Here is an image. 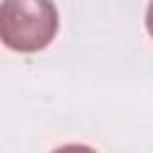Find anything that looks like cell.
Masks as SVG:
<instances>
[{
    "label": "cell",
    "instance_id": "2",
    "mask_svg": "<svg viewBox=\"0 0 153 153\" xmlns=\"http://www.w3.org/2000/svg\"><path fill=\"white\" fill-rule=\"evenodd\" d=\"M53 153H98V151L91 148V146H86V143H67V146L55 148Z\"/></svg>",
    "mask_w": 153,
    "mask_h": 153
},
{
    "label": "cell",
    "instance_id": "3",
    "mask_svg": "<svg viewBox=\"0 0 153 153\" xmlns=\"http://www.w3.org/2000/svg\"><path fill=\"white\" fill-rule=\"evenodd\" d=\"M146 31H148V36L153 38V0H151L148 7H146Z\"/></svg>",
    "mask_w": 153,
    "mask_h": 153
},
{
    "label": "cell",
    "instance_id": "1",
    "mask_svg": "<svg viewBox=\"0 0 153 153\" xmlns=\"http://www.w3.org/2000/svg\"><path fill=\"white\" fill-rule=\"evenodd\" d=\"M60 14L53 0H2L0 38L10 50L38 53L53 43Z\"/></svg>",
    "mask_w": 153,
    "mask_h": 153
}]
</instances>
